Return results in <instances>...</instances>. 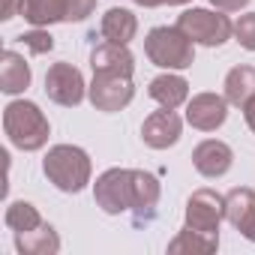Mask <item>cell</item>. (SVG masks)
Segmentation results:
<instances>
[{"label": "cell", "mask_w": 255, "mask_h": 255, "mask_svg": "<svg viewBox=\"0 0 255 255\" xmlns=\"http://www.w3.org/2000/svg\"><path fill=\"white\" fill-rule=\"evenodd\" d=\"M27 87H30V66H27V60L18 51L6 48L3 57H0V90L12 96V93H21Z\"/></svg>", "instance_id": "5bb4252c"}, {"label": "cell", "mask_w": 255, "mask_h": 255, "mask_svg": "<svg viewBox=\"0 0 255 255\" xmlns=\"http://www.w3.org/2000/svg\"><path fill=\"white\" fill-rule=\"evenodd\" d=\"M132 99V81L129 75H114V72H93L90 84V102L99 111H120Z\"/></svg>", "instance_id": "8992f818"}, {"label": "cell", "mask_w": 255, "mask_h": 255, "mask_svg": "<svg viewBox=\"0 0 255 255\" xmlns=\"http://www.w3.org/2000/svg\"><path fill=\"white\" fill-rule=\"evenodd\" d=\"M243 114H246V123H249V129L255 132V99H249V102L243 105Z\"/></svg>", "instance_id": "4316f807"}, {"label": "cell", "mask_w": 255, "mask_h": 255, "mask_svg": "<svg viewBox=\"0 0 255 255\" xmlns=\"http://www.w3.org/2000/svg\"><path fill=\"white\" fill-rule=\"evenodd\" d=\"M195 42L180 30V27H153L147 33V57L162 66V69H186L192 66V57H195Z\"/></svg>", "instance_id": "277c9868"}, {"label": "cell", "mask_w": 255, "mask_h": 255, "mask_svg": "<svg viewBox=\"0 0 255 255\" xmlns=\"http://www.w3.org/2000/svg\"><path fill=\"white\" fill-rule=\"evenodd\" d=\"M210 3L216 9H222V12H237V9H243L249 3V0H210Z\"/></svg>", "instance_id": "d4e9b609"}, {"label": "cell", "mask_w": 255, "mask_h": 255, "mask_svg": "<svg viewBox=\"0 0 255 255\" xmlns=\"http://www.w3.org/2000/svg\"><path fill=\"white\" fill-rule=\"evenodd\" d=\"M177 27L192 42H201V45H222L234 33V24L228 21V15L210 12V9H186L177 18Z\"/></svg>", "instance_id": "5b68a950"}, {"label": "cell", "mask_w": 255, "mask_h": 255, "mask_svg": "<svg viewBox=\"0 0 255 255\" xmlns=\"http://www.w3.org/2000/svg\"><path fill=\"white\" fill-rule=\"evenodd\" d=\"M234 36H237V42H240L243 48L255 51V12L240 15V21L234 24Z\"/></svg>", "instance_id": "7402d4cb"}, {"label": "cell", "mask_w": 255, "mask_h": 255, "mask_svg": "<svg viewBox=\"0 0 255 255\" xmlns=\"http://www.w3.org/2000/svg\"><path fill=\"white\" fill-rule=\"evenodd\" d=\"M135 30H138V21H135V15L129 9H108L102 15V36H105V42L126 45L135 36Z\"/></svg>", "instance_id": "2e32d148"}, {"label": "cell", "mask_w": 255, "mask_h": 255, "mask_svg": "<svg viewBox=\"0 0 255 255\" xmlns=\"http://www.w3.org/2000/svg\"><path fill=\"white\" fill-rule=\"evenodd\" d=\"M96 0H66V21H81L93 12Z\"/></svg>", "instance_id": "cb8c5ba5"}, {"label": "cell", "mask_w": 255, "mask_h": 255, "mask_svg": "<svg viewBox=\"0 0 255 255\" xmlns=\"http://www.w3.org/2000/svg\"><path fill=\"white\" fill-rule=\"evenodd\" d=\"M219 243L216 234H204V231H195V228H183L180 237L168 246V252H213Z\"/></svg>", "instance_id": "44dd1931"}, {"label": "cell", "mask_w": 255, "mask_h": 255, "mask_svg": "<svg viewBox=\"0 0 255 255\" xmlns=\"http://www.w3.org/2000/svg\"><path fill=\"white\" fill-rule=\"evenodd\" d=\"M18 42H24L33 54H45V51H51V48H54V39H51V33H45V30L21 33V36H18Z\"/></svg>", "instance_id": "603a6c76"}, {"label": "cell", "mask_w": 255, "mask_h": 255, "mask_svg": "<svg viewBox=\"0 0 255 255\" xmlns=\"http://www.w3.org/2000/svg\"><path fill=\"white\" fill-rule=\"evenodd\" d=\"M21 3H24V0H3V6H0V18H3V21L15 18V12L21 9Z\"/></svg>", "instance_id": "484cf974"}, {"label": "cell", "mask_w": 255, "mask_h": 255, "mask_svg": "<svg viewBox=\"0 0 255 255\" xmlns=\"http://www.w3.org/2000/svg\"><path fill=\"white\" fill-rule=\"evenodd\" d=\"M222 216H225V198L216 195L213 189H198L186 204V228L216 234Z\"/></svg>", "instance_id": "52a82bcc"}, {"label": "cell", "mask_w": 255, "mask_h": 255, "mask_svg": "<svg viewBox=\"0 0 255 255\" xmlns=\"http://www.w3.org/2000/svg\"><path fill=\"white\" fill-rule=\"evenodd\" d=\"M93 72H114V75H132V54L120 42H102L90 54Z\"/></svg>", "instance_id": "4fadbf2b"}, {"label": "cell", "mask_w": 255, "mask_h": 255, "mask_svg": "<svg viewBox=\"0 0 255 255\" xmlns=\"http://www.w3.org/2000/svg\"><path fill=\"white\" fill-rule=\"evenodd\" d=\"M231 159H234L231 147L225 141H216V138H207L192 150V165L204 177H222L231 168Z\"/></svg>", "instance_id": "8fae6325"}, {"label": "cell", "mask_w": 255, "mask_h": 255, "mask_svg": "<svg viewBox=\"0 0 255 255\" xmlns=\"http://www.w3.org/2000/svg\"><path fill=\"white\" fill-rule=\"evenodd\" d=\"M3 129L9 141L21 150H39L48 141V120L33 102H9L3 111Z\"/></svg>", "instance_id": "7a4b0ae2"}, {"label": "cell", "mask_w": 255, "mask_h": 255, "mask_svg": "<svg viewBox=\"0 0 255 255\" xmlns=\"http://www.w3.org/2000/svg\"><path fill=\"white\" fill-rule=\"evenodd\" d=\"M162 3H168V6H177V3H189V0H162Z\"/></svg>", "instance_id": "83f0119b"}, {"label": "cell", "mask_w": 255, "mask_h": 255, "mask_svg": "<svg viewBox=\"0 0 255 255\" xmlns=\"http://www.w3.org/2000/svg\"><path fill=\"white\" fill-rule=\"evenodd\" d=\"M96 201L105 213L123 210H153L159 201V183L147 171L111 168L96 180Z\"/></svg>", "instance_id": "6da1fadb"}, {"label": "cell", "mask_w": 255, "mask_h": 255, "mask_svg": "<svg viewBox=\"0 0 255 255\" xmlns=\"http://www.w3.org/2000/svg\"><path fill=\"white\" fill-rule=\"evenodd\" d=\"M225 216L243 237L255 240V192L252 189H231L225 195Z\"/></svg>", "instance_id": "7c38bea8"}, {"label": "cell", "mask_w": 255, "mask_h": 255, "mask_svg": "<svg viewBox=\"0 0 255 255\" xmlns=\"http://www.w3.org/2000/svg\"><path fill=\"white\" fill-rule=\"evenodd\" d=\"M141 138H144V144H150L153 150L171 147V144L180 138V117L174 114V108L153 111V114L144 120V126H141Z\"/></svg>", "instance_id": "30bf717a"}, {"label": "cell", "mask_w": 255, "mask_h": 255, "mask_svg": "<svg viewBox=\"0 0 255 255\" xmlns=\"http://www.w3.org/2000/svg\"><path fill=\"white\" fill-rule=\"evenodd\" d=\"M45 93L57 105H78L84 99V78L72 63H54L45 72Z\"/></svg>", "instance_id": "ba28073f"}, {"label": "cell", "mask_w": 255, "mask_h": 255, "mask_svg": "<svg viewBox=\"0 0 255 255\" xmlns=\"http://www.w3.org/2000/svg\"><path fill=\"white\" fill-rule=\"evenodd\" d=\"M15 249L24 252V255H51V252L60 249V240H57L54 228H51L48 222H42V225L33 228V231L15 234Z\"/></svg>", "instance_id": "9a60e30c"}, {"label": "cell", "mask_w": 255, "mask_h": 255, "mask_svg": "<svg viewBox=\"0 0 255 255\" xmlns=\"http://www.w3.org/2000/svg\"><path fill=\"white\" fill-rule=\"evenodd\" d=\"M6 225H9V231H15V234H21V231H33V228H39L42 225V216H39V210L30 204V201H12L9 207H6Z\"/></svg>", "instance_id": "ffe728a7"}, {"label": "cell", "mask_w": 255, "mask_h": 255, "mask_svg": "<svg viewBox=\"0 0 255 255\" xmlns=\"http://www.w3.org/2000/svg\"><path fill=\"white\" fill-rule=\"evenodd\" d=\"M150 96L162 105V108H177L186 96H189V84L180 75H159L150 81Z\"/></svg>", "instance_id": "d6986e66"}, {"label": "cell", "mask_w": 255, "mask_h": 255, "mask_svg": "<svg viewBox=\"0 0 255 255\" xmlns=\"http://www.w3.org/2000/svg\"><path fill=\"white\" fill-rule=\"evenodd\" d=\"M42 171L60 192H81L90 180V159L81 147L57 144V147L48 150V156L42 162Z\"/></svg>", "instance_id": "3957f363"}, {"label": "cell", "mask_w": 255, "mask_h": 255, "mask_svg": "<svg viewBox=\"0 0 255 255\" xmlns=\"http://www.w3.org/2000/svg\"><path fill=\"white\" fill-rule=\"evenodd\" d=\"M21 15L33 27L66 21V0H24V3H21Z\"/></svg>", "instance_id": "ac0fdd59"}, {"label": "cell", "mask_w": 255, "mask_h": 255, "mask_svg": "<svg viewBox=\"0 0 255 255\" xmlns=\"http://www.w3.org/2000/svg\"><path fill=\"white\" fill-rule=\"evenodd\" d=\"M225 102H228L225 96L198 93V96H192V102H189V108H186V120L195 126V129H201V132H213L216 126H222L225 117H228Z\"/></svg>", "instance_id": "9c48e42d"}, {"label": "cell", "mask_w": 255, "mask_h": 255, "mask_svg": "<svg viewBox=\"0 0 255 255\" xmlns=\"http://www.w3.org/2000/svg\"><path fill=\"white\" fill-rule=\"evenodd\" d=\"M225 99L240 108L249 99H255V69L252 66H234L225 75Z\"/></svg>", "instance_id": "e0dca14e"}]
</instances>
